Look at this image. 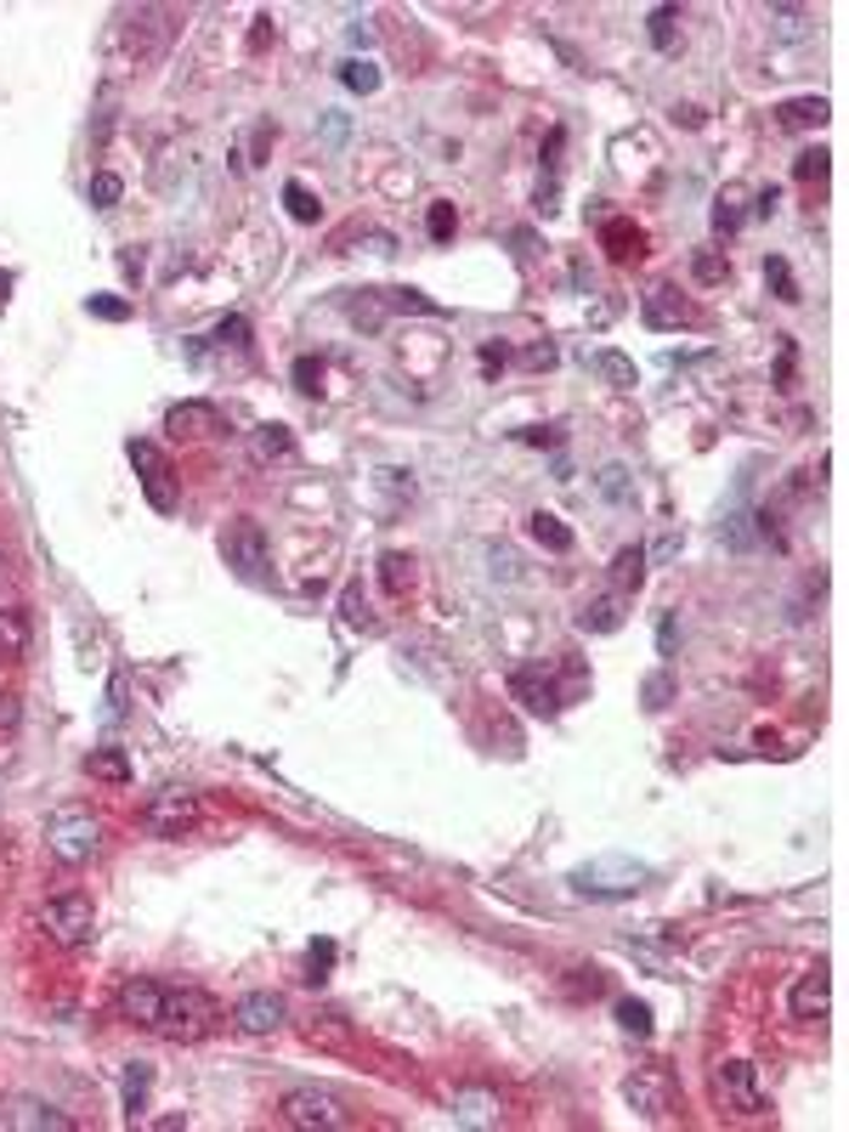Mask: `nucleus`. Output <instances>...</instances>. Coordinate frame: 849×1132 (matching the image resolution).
I'll list each match as a JSON object with an SVG mask.
<instances>
[{
    "label": "nucleus",
    "mask_w": 849,
    "mask_h": 1132,
    "mask_svg": "<svg viewBox=\"0 0 849 1132\" xmlns=\"http://www.w3.org/2000/svg\"><path fill=\"white\" fill-rule=\"evenodd\" d=\"M7 289H12V278H7V272H0V306H7Z\"/></svg>",
    "instance_id": "50"
},
{
    "label": "nucleus",
    "mask_w": 849,
    "mask_h": 1132,
    "mask_svg": "<svg viewBox=\"0 0 849 1132\" xmlns=\"http://www.w3.org/2000/svg\"><path fill=\"white\" fill-rule=\"evenodd\" d=\"M283 205H289V216H294L300 227H312V221L323 216V205H318V199H312L300 181H289V187H283Z\"/></svg>",
    "instance_id": "31"
},
{
    "label": "nucleus",
    "mask_w": 849,
    "mask_h": 1132,
    "mask_svg": "<svg viewBox=\"0 0 849 1132\" xmlns=\"http://www.w3.org/2000/svg\"><path fill=\"white\" fill-rule=\"evenodd\" d=\"M600 244H606V256H612V261H635L646 249V232L635 221H623V216H606L600 221Z\"/></svg>",
    "instance_id": "16"
},
{
    "label": "nucleus",
    "mask_w": 849,
    "mask_h": 1132,
    "mask_svg": "<svg viewBox=\"0 0 849 1132\" xmlns=\"http://www.w3.org/2000/svg\"><path fill=\"white\" fill-rule=\"evenodd\" d=\"M600 493L612 498V505H635V487H629V470H623V465H606V470H600Z\"/></svg>",
    "instance_id": "34"
},
{
    "label": "nucleus",
    "mask_w": 849,
    "mask_h": 1132,
    "mask_svg": "<svg viewBox=\"0 0 849 1132\" xmlns=\"http://www.w3.org/2000/svg\"><path fill=\"white\" fill-rule=\"evenodd\" d=\"M119 1014L142 1031H159L170 1042H199L216 1031V1002L193 985H170V980H126L119 985Z\"/></svg>",
    "instance_id": "1"
},
{
    "label": "nucleus",
    "mask_w": 849,
    "mask_h": 1132,
    "mask_svg": "<svg viewBox=\"0 0 849 1132\" xmlns=\"http://www.w3.org/2000/svg\"><path fill=\"white\" fill-rule=\"evenodd\" d=\"M334 969V940H312V952H307V980H323Z\"/></svg>",
    "instance_id": "41"
},
{
    "label": "nucleus",
    "mask_w": 849,
    "mask_h": 1132,
    "mask_svg": "<svg viewBox=\"0 0 849 1132\" xmlns=\"http://www.w3.org/2000/svg\"><path fill=\"white\" fill-rule=\"evenodd\" d=\"M589 368L600 374L606 386H618V391H629V386L640 380V374H635V363H629L623 351H595V357H589Z\"/></svg>",
    "instance_id": "25"
},
{
    "label": "nucleus",
    "mask_w": 849,
    "mask_h": 1132,
    "mask_svg": "<svg viewBox=\"0 0 849 1132\" xmlns=\"http://www.w3.org/2000/svg\"><path fill=\"white\" fill-rule=\"evenodd\" d=\"M232 1025L244 1031V1036H272V1031L283 1025V996H278V991H250V996H238Z\"/></svg>",
    "instance_id": "10"
},
{
    "label": "nucleus",
    "mask_w": 849,
    "mask_h": 1132,
    "mask_svg": "<svg viewBox=\"0 0 849 1132\" xmlns=\"http://www.w3.org/2000/svg\"><path fill=\"white\" fill-rule=\"evenodd\" d=\"M691 311H686V300L669 289V284H657L651 295H646V324L651 329H675V324H686Z\"/></svg>",
    "instance_id": "20"
},
{
    "label": "nucleus",
    "mask_w": 849,
    "mask_h": 1132,
    "mask_svg": "<svg viewBox=\"0 0 849 1132\" xmlns=\"http://www.w3.org/2000/svg\"><path fill=\"white\" fill-rule=\"evenodd\" d=\"M691 278L697 284H719L725 278V256H719V249H697V256H691Z\"/></svg>",
    "instance_id": "39"
},
{
    "label": "nucleus",
    "mask_w": 849,
    "mask_h": 1132,
    "mask_svg": "<svg viewBox=\"0 0 849 1132\" xmlns=\"http://www.w3.org/2000/svg\"><path fill=\"white\" fill-rule=\"evenodd\" d=\"M250 454H256V465H278V459H289L294 454V436H289V425H256L250 430Z\"/></svg>",
    "instance_id": "19"
},
{
    "label": "nucleus",
    "mask_w": 849,
    "mask_h": 1132,
    "mask_svg": "<svg viewBox=\"0 0 849 1132\" xmlns=\"http://www.w3.org/2000/svg\"><path fill=\"white\" fill-rule=\"evenodd\" d=\"M618 1025H623L629 1036H651V1009H646V1002H635V996H623V1002H618Z\"/></svg>",
    "instance_id": "35"
},
{
    "label": "nucleus",
    "mask_w": 849,
    "mask_h": 1132,
    "mask_svg": "<svg viewBox=\"0 0 849 1132\" xmlns=\"http://www.w3.org/2000/svg\"><path fill=\"white\" fill-rule=\"evenodd\" d=\"M40 923H46V934L57 940V946H86V940L97 934V906H91V895L69 890V895H51V901H46Z\"/></svg>",
    "instance_id": "4"
},
{
    "label": "nucleus",
    "mask_w": 849,
    "mask_h": 1132,
    "mask_svg": "<svg viewBox=\"0 0 849 1132\" xmlns=\"http://www.w3.org/2000/svg\"><path fill=\"white\" fill-rule=\"evenodd\" d=\"M651 46L657 51H675L680 46V7H651Z\"/></svg>",
    "instance_id": "28"
},
{
    "label": "nucleus",
    "mask_w": 849,
    "mask_h": 1132,
    "mask_svg": "<svg viewBox=\"0 0 849 1132\" xmlns=\"http://www.w3.org/2000/svg\"><path fill=\"white\" fill-rule=\"evenodd\" d=\"M793 176H799V181H821V176H827V153H821V148H810V153H799V165H793Z\"/></svg>",
    "instance_id": "43"
},
{
    "label": "nucleus",
    "mask_w": 849,
    "mask_h": 1132,
    "mask_svg": "<svg viewBox=\"0 0 849 1132\" xmlns=\"http://www.w3.org/2000/svg\"><path fill=\"white\" fill-rule=\"evenodd\" d=\"M119 1088H126V1115L137 1121V1115L148 1110V1088H153V1064H126V1082H119Z\"/></svg>",
    "instance_id": "27"
},
{
    "label": "nucleus",
    "mask_w": 849,
    "mask_h": 1132,
    "mask_svg": "<svg viewBox=\"0 0 849 1132\" xmlns=\"http://www.w3.org/2000/svg\"><path fill=\"white\" fill-rule=\"evenodd\" d=\"M0 595H7V560H0Z\"/></svg>",
    "instance_id": "51"
},
{
    "label": "nucleus",
    "mask_w": 849,
    "mask_h": 1132,
    "mask_svg": "<svg viewBox=\"0 0 849 1132\" xmlns=\"http://www.w3.org/2000/svg\"><path fill=\"white\" fill-rule=\"evenodd\" d=\"M86 771H91L97 782H113V787L131 782V765H126V753H119V747H97L91 759H86Z\"/></svg>",
    "instance_id": "26"
},
{
    "label": "nucleus",
    "mask_w": 849,
    "mask_h": 1132,
    "mask_svg": "<svg viewBox=\"0 0 849 1132\" xmlns=\"http://www.w3.org/2000/svg\"><path fill=\"white\" fill-rule=\"evenodd\" d=\"M380 578H386V589H391V595H402V589L413 584V560H408L402 549H391V555H380Z\"/></svg>",
    "instance_id": "32"
},
{
    "label": "nucleus",
    "mask_w": 849,
    "mask_h": 1132,
    "mask_svg": "<svg viewBox=\"0 0 849 1132\" xmlns=\"http://www.w3.org/2000/svg\"><path fill=\"white\" fill-rule=\"evenodd\" d=\"M164 430L170 436H216L221 430V408L216 403H176L164 414Z\"/></svg>",
    "instance_id": "13"
},
{
    "label": "nucleus",
    "mask_w": 849,
    "mask_h": 1132,
    "mask_svg": "<svg viewBox=\"0 0 849 1132\" xmlns=\"http://www.w3.org/2000/svg\"><path fill=\"white\" fill-rule=\"evenodd\" d=\"M708 221H713L719 238H731V232L748 221V210H742V187H725V193L713 199V210H708Z\"/></svg>",
    "instance_id": "23"
},
{
    "label": "nucleus",
    "mask_w": 849,
    "mask_h": 1132,
    "mask_svg": "<svg viewBox=\"0 0 849 1132\" xmlns=\"http://www.w3.org/2000/svg\"><path fill=\"white\" fill-rule=\"evenodd\" d=\"M646 584V549L640 544H623L612 555V595H635Z\"/></svg>",
    "instance_id": "21"
},
{
    "label": "nucleus",
    "mask_w": 849,
    "mask_h": 1132,
    "mask_svg": "<svg viewBox=\"0 0 849 1132\" xmlns=\"http://www.w3.org/2000/svg\"><path fill=\"white\" fill-rule=\"evenodd\" d=\"M340 612H346V628H362V635H374V617H369V600H362V589L351 584L340 595Z\"/></svg>",
    "instance_id": "33"
},
{
    "label": "nucleus",
    "mask_w": 849,
    "mask_h": 1132,
    "mask_svg": "<svg viewBox=\"0 0 849 1132\" xmlns=\"http://www.w3.org/2000/svg\"><path fill=\"white\" fill-rule=\"evenodd\" d=\"M46 844L57 861H69V866H86L97 850H102V822L91 810H57L51 822H46Z\"/></svg>",
    "instance_id": "3"
},
{
    "label": "nucleus",
    "mask_w": 849,
    "mask_h": 1132,
    "mask_svg": "<svg viewBox=\"0 0 849 1132\" xmlns=\"http://www.w3.org/2000/svg\"><path fill=\"white\" fill-rule=\"evenodd\" d=\"M453 1121L459 1126H499V1099L481 1088H459L453 1093Z\"/></svg>",
    "instance_id": "18"
},
{
    "label": "nucleus",
    "mask_w": 849,
    "mask_h": 1132,
    "mask_svg": "<svg viewBox=\"0 0 849 1132\" xmlns=\"http://www.w3.org/2000/svg\"><path fill=\"white\" fill-rule=\"evenodd\" d=\"M216 346H238V351H244L250 346V324L244 318H221L216 324Z\"/></svg>",
    "instance_id": "42"
},
{
    "label": "nucleus",
    "mask_w": 849,
    "mask_h": 1132,
    "mask_svg": "<svg viewBox=\"0 0 849 1132\" xmlns=\"http://www.w3.org/2000/svg\"><path fill=\"white\" fill-rule=\"evenodd\" d=\"M669 697H675V685H669V674H651V679H646V708H662V703H669Z\"/></svg>",
    "instance_id": "44"
},
{
    "label": "nucleus",
    "mask_w": 849,
    "mask_h": 1132,
    "mask_svg": "<svg viewBox=\"0 0 849 1132\" xmlns=\"http://www.w3.org/2000/svg\"><path fill=\"white\" fill-rule=\"evenodd\" d=\"M510 697L527 708V714H538V719H550V714H561V685L543 674V668H516L510 674Z\"/></svg>",
    "instance_id": "9"
},
{
    "label": "nucleus",
    "mask_w": 849,
    "mask_h": 1132,
    "mask_svg": "<svg viewBox=\"0 0 849 1132\" xmlns=\"http://www.w3.org/2000/svg\"><path fill=\"white\" fill-rule=\"evenodd\" d=\"M776 199H781L776 187H765V193H759V205H753V210H759V216H770V210H776Z\"/></svg>",
    "instance_id": "49"
},
{
    "label": "nucleus",
    "mask_w": 849,
    "mask_h": 1132,
    "mask_svg": "<svg viewBox=\"0 0 849 1132\" xmlns=\"http://www.w3.org/2000/svg\"><path fill=\"white\" fill-rule=\"evenodd\" d=\"M827 1002H832V980H827V969H810V974H799L793 996H787V1014L793 1020H821Z\"/></svg>",
    "instance_id": "12"
},
{
    "label": "nucleus",
    "mask_w": 849,
    "mask_h": 1132,
    "mask_svg": "<svg viewBox=\"0 0 849 1132\" xmlns=\"http://www.w3.org/2000/svg\"><path fill=\"white\" fill-rule=\"evenodd\" d=\"M578 628L583 635H618L623 628V595H595L578 606Z\"/></svg>",
    "instance_id": "15"
},
{
    "label": "nucleus",
    "mask_w": 849,
    "mask_h": 1132,
    "mask_svg": "<svg viewBox=\"0 0 849 1132\" xmlns=\"http://www.w3.org/2000/svg\"><path fill=\"white\" fill-rule=\"evenodd\" d=\"M481 368H488V374L505 368V346H481Z\"/></svg>",
    "instance_id": "48"
},
{
    "label": "nucleus",
    "mask_w": 849,
    "mask_h": 1132,
    "mask_svg": "<svg viewBox=\"0 0 849 1132\" xmlns=\"http://www.w3.org/2000/svg\"><path fill=\"white\" fill-rule=\"evenodd\" d=\"M776 380H781V386H793V340L781 346V363H776Z\"/></svg>",
    "instance_id": "45"
},
{
    "label": "nucleus",
    "mask_w": 849,
    "mask_h": 1132,
    "mask_svg": "<svg viewBox=\"0 0 849 1132\" xmlns=\"http://www.w3.org/2000/svg\"><path fill=\"white\" fill-rule=\"evenodd\" d=\"M765 284H770V289H776V300H787V306L799 300V278H793V267H787L781 256H770V261H765Z\"/></svg>",
    "instance_id": "30"
},
{
    "label": "nucleus",
    "mask_w": 849,
    "mask_h": 1132,
    "mask_svg": "<svg viewBox=\"0 0 849 1132\" xmlns=\"http://www.w3.org/2000/svg\"><path fill=\"white\" fill-rule=\"evenodd\" d=\"M340 86L357 91V97H369V91H380V69H374V62H362V57H351V62H340Z\"/></svg>",
    "instance_id": "29"
},
{
    "label": "nucleus",
    "mask_w": 849,
    "mask_h": 1132,
    "mask_svg": "<svg viewBox=\"0 0 849 1132\" xmlns=\"http://www.w3.org/2000/svg\"><path fill=\"white\" fill-rule=\"evenodd\" d=\"M86 311H91V318H102V324H126V318H131V300H119V295H91Z\"/></svg>",
    "instance_id": "38"
},
{
    "label": "nucleus",
    "mask_w": 849,
    "mask_h": 1132,
    "mask_svg": "<svg viewBox=\"0 0 849 1132\" xmlns=\"http://www.w3.org/2000/svg\"><path fill=\"white\" fill-rule=\"evenodd\" d=\"M278 1110H283V1121L294 1132H340V1126H351L346 1099L329 1093V1088H289Z\"/></svg>",
    "instance_id": "2"
},
{
    "label": "nucleus",
    "mask_w": 849,
    "mask_h": 1132,
    "mask_svg": "<svg viewBox=\"0 0 849 1132\" xmlns=\"http://www.w3.org/2000/svg\"><path fill=\"white\" fill-rule=\"evenodd\" d=\"M827 113H832L827 97H793V102L776 108V125H781V131H821Z\"/></svg>",
    "instance_id": "17"
},
{
    "label": "nucleus",
    "mask_w": 849,
    "mask_h": 1132,
    "mask_svg": "<svg viewBox=\"0 0 849 1132\" xmlns=\"http://www.w3.org/2000/svg\"><path fill=\"white\" fill-rule=\"evenodd\" d=\"M527 533H532L543 549H550V555H567V549H572V527H567L561 516H550V510H538V516L527 522Z\"/></svg>",
    "instance_id": "24"
},
{
    "label": "nucleus",
    "mask_w": 849,
    "mask_h": 1132,
    "mask_svg": "<svg viewBox=\"0 0 849 1132\" xmlns=\"http://www.w3.org/2000/svg\"><path fill=\"white\" fill-rule=\"evenodd\" d=\"M7 1121L23 1132H74V1115H63L57 1104H40V1099H18Z\"/></svg>",
    "instance_id": "14"
},
{
    "label": "nucleus",
    "mask_w": 849,
    "mask_h": 1132,
    "mask_svg": "<svg viewBox=\"0 0 849 1132\" xmlns=\"http://www.w3.org/2000/svg\"><path fill=\"white\" fill-rule=\"evenodd\" d=\"M29 652V612L18 600L0 606V657H23Z\"/></svg>",
    "instance_id": "22"
},
{
    "label": "nucleus",
    "mask_w": 849,
    "mask_h": 1132,
    "mask_svg": "<svg viewBox=\"0 0 849 1132\" xmlns=\"http://www.w3.org/2000/svg\"><path fill=\"white\" fill-rule=\"evenodd\" d=\"M119 193H126V181H119L113 170H97V176H91V205H97V210H113Z\"/></svg>",
    "instance_id": "36"
},
{
    "label": "nucleus",
    "mask_w": 849,
    "mask_h": 1132,
    "mask_svg": "<svg viewBox=\"0 0 849 1132\" xmlns=\"http://www.w3.org/2000/svg\"><path fill=\"white\" fill-rule=\"evenodd\" d=\"M131 465L142 470V487H148V505L153 510H176V487H170V465L153 443H131Z\"/></svg>",
    "instance_id": "11"
},
{
    "label": "nucleus",
    "mask_w": 849,
    "mask_h": 1132,
    "mask_svg": "<svg viewBox=\"0 0 849 1132\" xmlns=\"http://www.w3.org/2000/svg\"><path fill=\"white\" fill-rule=\"evenodd\" d=\"M453 227H459V210H453L448 199H437V205H431V216H425V232H431L437 244H448V238H453Z\"/></svg>",
    "instance_id": "37"
},
{
    "label": "nucleus",
    "mask_w": 849,
    "mask_h": 1132,
    "mask_svg": "<svg viewBox=\"0 0 849 1132\" xmlns=\"http://www.w3.org/2000/svg\"><path fill=\"white\" fill-rule=\"evenodd\" d=\"M623 1099L646 1115V1121H669L675 1115V1076L669 1071H635L623 1082Z\"/></svg>",
    "instance_id": "8"
},
{
    "label": "nucleus",
    "mask_w": 849,
    "mask_h": 1132,
    "mask_svg": "<svg viewBox=\"0 0 849 1132\" xmlns=\"http://www.w3.org/2000/svg\"><path fill=\"white\" fill-rule=\"evenodd\" d=\"M142 827H148L153 838L193 833V827H199V793H188V787H159V793L142 804Z\"/></svg>",
    "instance_id": "5"
},
{
    "label": "nucleus",
    "mask_w": 849,
    "mask_h": 1132,
    "mask_svg": "<svg viewBox=\"0 0 849 1132\" xmlns=\"http://www.w3.org/2000/svg\"><path fill=\"white\" fill-rule=\"evenodd\" d=\"M221 549H227V566L244 584H272V549H267V533L256 522H238Z\"/></svg>",
    "instance_id": "6"
},
{
    "label": "nucleus",
    "mask_w": 849,
    "mask_h": 1132,
    "mask_svg": "<svg viewBox=\"0 0 849 1132\" xmlns=\"http://www.w3.org/2000/svg\"><path fill=\"white\" fill-rule=\"evenodd\" d=\"M713 1093L725 1110H737V1115H759L765 1099H759V1082H753V1064L748 1059H725L719 1071H713Z\"/></svg>",
    "instance_id": "7"
},
{
    "label": "nucleus",
    "mask_w": 849,
    "mask_h": 1132,
    "mask_svg": "<svg viewBox=\"0 0 849 1132\" xmlns=\"http://www.w3.org/2000/svg\"><path fill=\"white\" fill-rule=\"evenodd\" d=\"M657 646H662V657L675 652V617H662V628H657Z\"/></svg>",
    "instance_id": "46"
},
{
    "label": "nucleus",
    "mask_w": 849,
    "mask_h": 1132,
    "mask_svg": "<svg viewBox=\"0 0 849 1132\" xmlns=\"http://www.w3.org/2000/svg\"><path fill=\"white\" fill-rule=\"evenodd\" d=\"M289 374H294V386H300V391H318V386H323V357H294Z\"/></svg>",
    "instance_id": "40"
},
{
    "label": "nucleus",
    "mask_w": 849,
    "mask_h": 1132,
    "mask_svg": "<svg viewBox=\"0 0 849 1132\" xmlns=\"http://www.w3.org/2000/svg\"><path fill=\"white\" fill-rule=\"evenodd\" d=\"M527 363H532V368H550V363H556V346H532Z\"/></svg>",
    "instance_id": "47"
}]
</instances>
